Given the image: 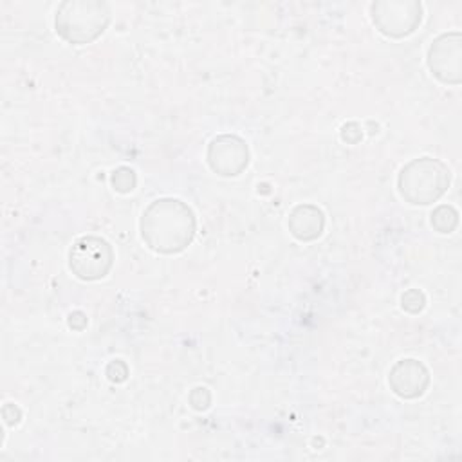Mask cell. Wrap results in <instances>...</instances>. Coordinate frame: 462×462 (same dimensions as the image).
<instances>
[{
    "label": "cell",
    "instance_id": "cell-15",
    "mask_svg": "<svg viewBox=\"0 0 462 462\" xmlns=\"http://www.w3.org/2000/svg\"><path fill=\"white\" fill-rule=\"evenodd\" d=\"M363 137V128L356 121H348L341 126V139L348 144H357Z\"/></svg>",
    "mask_w": 462,
    "mask_h": 462
},
{
    "label": "cell",
    "instance_id": "cell-3",
    "mask_svg": "<svg viewBox=\"0 0 462 462\" xmlns=\"http://www.w3.org/2000/svg\"><path fill=\"white\" fill-rule=\"evenodd\" d=\"M449 168L433 157H419L402 166L397 177L399 195L413 206L437 202L449 188Z\"/></svg>",
    "mask_w": 462,
    "mask_h": 462
},
{
    "label": "cell",
    "instance_id": "cell-4",
    "mask_svg": "<svg viewBox=\"0 0 462 462\" xmlns=\"http://www.w3.org/2000/svg\"><path fill=\"white\" fill-rule=\"evenodd\" d=\"M114 265L112 245L96 235L78 238L69 251V267L72 274L83 282L105 278Z\"/></svg>",
    "mask_w": 462,
    "mask_h": 462
},
{
    "label": "cell",
    "instance_id": "cell-5",
    "mask_svg": "<svg viewBox=\"0 0 462 462\" xmlns=\"http://www.w3.org/2000/svg\"><path fill=\"white\" fill-rule=\"evenodd\" d=\"M370 13L377 31L388 38H404L411 34L422 20V5L415 0L374 2Z\"/></svg>",
    "mask_w": 462,
    "mask_h": 462
},
{
    "label": "cell",
    "instance_id": "cell-1",
    "mask_svg": "<svg viewBox=\"0 0 462 462\" xmlns=\"http://www.w3.org/2000/svg\"><path fill=\"white\" fill-rule=\"evenodd\" d=\"M139 229L144 244L161 254L184 251L195 238L197 218L193 209L173 197H162L146 206Z\"/></svg>",
    "mask_w": 462,
    "mask_h": 462
},
{
    "label": "cell",
    "instance_id": "cell-12",
    "mask_svg": "<svg viewBox=\"0 0 462 462\" xmlns=\"http://www.w3.org/2000/svg\"><path fill=\"white\" fill-rule=\"evenodd\" d=\"M401 307L410 314H419L426 307V296L419 289H408L401 296Z\"/></svg>",
    "mask_w": 462,
    "mask_h": 462
},
{
    "label": "cell",
    "instance_id": "cell-13",
    "mask_svg": "<svg viewBox=\"0 0 462 462\" xmlns=\"http://www.w3.org/2000/svg\"><path fill=\"white\" fill-rule=\"evenodd\" d=\"M189 404L193 410H199V411H204L209 408L211 404V393L206 386H197L189 392V397H188Z\"/></svg>",
    "mask_w": 462,
    "mask_h": 462
},
{
    "label": "cell",
    "instance_id": "cell-6",
    "mask_svg": "<svg viewBox=\"0 0 462 462\" xmlns=\"http://www.w3.org/2000/svg\"><path fill=\"white\" fill-rule=\"evenodd\" d=\"M430 72L444 85L462 83V34L458 31L437 36L426 56Z\"/></svg>",
    "mask_w": 462,
    "mask_h": 462
},
{
    "label": "cell",
    "instance_id": "cell-8",
    "mask_svg": "<svg viewBox=\"0 0 462 462\" xmlns=\"http://www.w3.org/2000/svg\"><path fill=\"white\" fill-rule=\"evenodd\" d=\"M388 384L401 399H419L430 386V372L417 359H401L390 368Z\"/></svg>",
    "mask_w": 462,
    "mask_h": 462
},
{
    "label": "cell",
    "instance_id": "cell-11",
    "mask_svg": "<svg viewBox=\"0 0 462 462\" xmlns=\"http://www.w3.org/2000/svg\"><path fill=\"white\" fill-rule=\"evenodd\" d=\"M110 182H112V188L119 193H130L135 184H137V175L132 168L128 166H119L112 171L110 175Z\"/></svg>",
    "mask_w": 462,
    "mask_h": 462
},
{
    "label": "cell",
    "instance_id": "cell-9",
    "mask_svg": "<svg viewBox=\"0 0 462 462\" xmlns=\"http://www.w3.org/2000/svg\"><path fill=\"white\" fill-rule=\"evenodd\" d=\"M287 226L296 240L312 242L319 238L323 233L325 215L314 204H300L291 211Z\"/></svg>",
    "mask_w": 462,
    "mask_h": 462
},
{
    "label": "cell",
    "instance_id": "cell-2",
    "mask_svg": "<svg viewBox=\"0 0 462 462\" xmlns=\"http://www.w3.org/2000/svg\"><path fill=\"white\" fill-rule=\"evenodd\" d=\"M110 23V7L99 0H67L56 9L54 29L61 40L85 45L99 38Z\"/></svg>",
    "mask_w": 462,
    "mask_h": 462
},
{
    "label": "cell",
    "instance_id": "cell-17",
    "mask_svg": "<svg viewBox=\"0 0 462 462\" xmlns=\"http://www.w3.org/2000/svg\"><path fill=\"white\" fill-rule=\"evenodd\" d=\"M69 327L72 330H83L87 327V316L81 310H74L69 314Z\"/></svg>",
    "mask_w": 462,
    "mask_h": 462
},
{
    "label": "cell",
    "instance_id": "cell-7",
    "mask_svg": "<svg viewBox=\"0 0 462 462\" xmlns=\"http://www.w3.org/2000/svg\"><path fill=\"white\" fill-rule=\"evenodd\" d=\"M209 168L222 177H236L249 164L247 143L233 134H222L211 139L206 152Z\"/></svg>",
    "mask_w": 462,
    "mask_h": 462
},
{
    "label": "cell",
    "instance_id": "cell-14",
    "mask_svg": "<svg viewBox=\"0 0 462 462\" xmlns=\"http://www.w3.org/2000/svg\"><path fill=\"white\" fill-rule=\"evenodd\" d=\"M106 377L112 381V383H123L126 381L128 377V366L125 361L121 359H114L112 363H108L106 366Z\"/></svg>",
    "mask_w": 462,
    "mask_h": 462
},
{
    "label": "cell",
    "instance_id": "cell-16",
    "mask_svg": "<svg viewBox=\"0 0 462 462\" xmlns=\"http://www.w3.org/2000/svg\"><path fill=\"white\" fill-rule=\"evenodd\" d=\"M2 419H4V422L7 426H16L20 422V419H22V411H20V408L16 404L5 402L4 408H2Z\"/></svg>",
    "mask_w": 462,
    "mask_h": 462
},
{
    "label": "cell",
    "instance_id": "cell-10",
    "mask_svg": "<svg viewBox=\"0 0 462 462\" xmlns=\"http://www.w3.org/2000/svg\"><path fill=\"white\" fill-rule=\"evenodd\" d=\"M430 222L439 233H453L458 226V211L449 204H440L431 211Z\"/></svg>",
    "mask_w": 462,
    "mask_h": 462
}]
</instances>
